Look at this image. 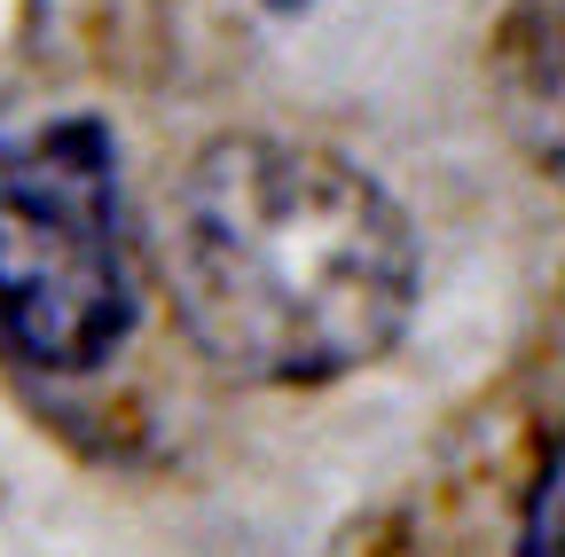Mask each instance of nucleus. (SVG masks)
I'll use <instances>...</instances> for the list:
<instances>
[{
  "label": "nucleus",
  "instance_id": "1",
  "mask_svg": "<svg viewBox=\"0 0 565 557\" xmlns=\"http://www.w3.org/2000/svg\"><path fill=\"white\" fill-rule=\"evenodd\" d=\"M158 267L204 362L244 385H338L393 354L424 244L401 196L299 133H221L166 189Z\"/></svg>",
  "mask_w": 565,
  "mask_h": 557
},
{
  "label": "nucleus",
  "instance_id": "2",
  "mask_svg": "<svg viewBox=\"0 0 565 557\" xmlns=\"http://www.w3.org/2000/svg\"><path fill=\"white\" fill-rule=\"evenodd\" d=\"M141 314V236L118 133L87 110L0 133V345L40 377H95Z\"/></svg>",
  "mask_w": 565,
  "mask_h": 557
},
{
  "label": "nucleus",
  "instance_id": "3",
  "mask_svg": "<svg viewBox=\"0 0 565 557\" xmlns=\"http://www.w3.org/2000/svg\"><path fill=\"white\" fill-rule=\"evenodd\" d=\"M487 103L519 158L565 181V0H503L487 32Z\"/></svg>",
  "mask_w": 565,
  "mask_h": 557
},
{
  "label": "nucleus",
  "instance_id": "4",
  "mask_svg": "<svg viewBox=\"0 0 565 557\" xmlns=\"http://www.w3.org/2000/svg\"><path fill=\"white\" fill-rule=\"evenodd\" d=\"M519 557H565V432L534 463L526 511H519Z\"/></svg>",
  "mask_w": 565,
  "mask_h": 557
},
{
  "label": "nucleus",
  "instance_id": "5",
  "mask_svg": "<svg viewBox=\"0 0 565 557\" xmlns=\"http://www.w3.org/2000/svg\"><path fill=\"white\" fill-rule=\"evenodd\" d=\"M267 9H315V0H267Z\"/></svg>",
  "mask_w": 565,
  "mask_h": 557
}]
</instances>
